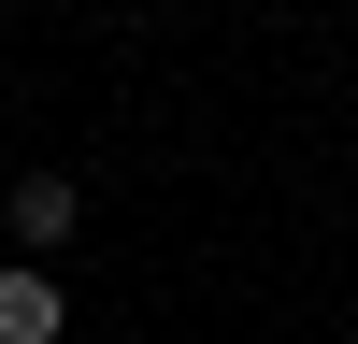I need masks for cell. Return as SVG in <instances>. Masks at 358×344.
Returning <instances> with one entry per match:
<instances>
[{"instance_id":"1","label":"cell","mask_w":358,"mask_h":344,"mask_svg":"<svg viewBox=\"0 0 358 344\" xmlns=\"http://www.w3.org/2000/svg\"><path fill=\"white\" fill-rule=\"evenodd\" d=\"M0 215H15V258H57V244L86 229V187H72V172H29V187L0 201Z\"/></svg>"},{"instance_id":"2","label":"cell","mask_w":358,"mask_h":344,"mask_svg":"<svg viewBox=\"0 0 358 344\" xmlns=\"http://www.w3.org/2000/svg\"><path fill=\"white\" fill-rule=\"evenodd\" d=\"M57 330H72L57 273H43V258H15V273H0V344H57Z\"/></svg>"}]
</instances>
